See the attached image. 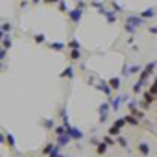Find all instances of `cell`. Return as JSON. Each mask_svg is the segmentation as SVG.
<instances>
[{
	"label": "cell",
	"mask_w": 157,
	"mask_h": 157,
	"mask_svg": "<svg viewBox=\"0 0 157 157\" xmlns=\"http://www.w3.org/2000/svg\"><path fill=\"white\" fill-rule=\"evenodd\" d=\"M155 67H157V63L155 61H151V63H148L146 67H144V70H140V76H139V80H148V78L153 74V70H155Z\"/></svg>",
	"instance_id": "1"
},
{
	"label": "cell",
	"mask_w": 157,
	"mask_h": 157,
	"mask_svg": "<svg viewBox=\"0 0 157 157\" xmlns=\"http://www.w3.org/2000/svg\"><path fill=\"white\" fill-rule=\"evenodd\" d=\"M126 124H128V122H126V118H118V120L109 128V135H115V137H117V135L122 131V128H124Z\"/></svg>",
	"instance_id": "2"
},
{
	"label": "cell",
	"mask_w": 157,
	"mask_h": 157,
	"mask_svg": "<svg viewBox=\"0 0 157 157\" xmlns=\"http://www.w3.org/2000/svg\"><path fill=\"white\" fill-rule=\"evenodd\" d=\"M82 13H83V10L76 6V10H72V11L68 13V19H70V22L78 24V22H80V19H82Z\"/></svg>",
	"instance_id": "3"
},
{
	"label": "cell",
	"mask_w": 157,
	"mask_h": 157,
	"mask_svg": "<svg viewBox=\"0 0 157 157\" xmlns=\"http://www.w3.org/2000/svg\"><path fill=\"white\" fill-rule=\"evenodd\" d=\"M128 24H131L133 28H139L140 24H144V21H142L140 15H139V17H128Z\"/></svg>",
	"instance_id": "4"
},
{
	"label": "cell",
	"mask_w": 157,
	"mask_h": 157,
	"mask_svg": "<svg viewBox=\"0 0 157 157\" xmlns=\"http://www.w3.org/2000/svg\"><path fill=\"white\" fill-rule=\"evenodd\" d=\"M96 89H100V91H102V93H105V94H109V93H111V87H109V83H107V82H102V80L98 82Z\"/></svg>",
	"instance_id": "5"
},
{
	"label": "cell",
	"mask_w": 157,
	"mask_h": 157,
	"mask_svg": "<svg viewBox=\"0 0 157 157\" xmlns=\"http://www.w3.org/2000/svg\"><path fill=\"white\" fill-rule=\"evenodd\" d=\"M139 151H140L144 157H148V155H150V144H148V142H139Z\"/></svg>",
	"instance_id": "6"
},
{
	"label": "cell",
	"mask_w": 157,
	"mask_h": 157,
	"mask_svg": "<svg viewBox=\"0 0 157 157\" xmlns=\"http://www.w3.org/2000/svg\"><path fill=\"white\" fill-rule=\"evenodd\" d=\"M68 57H70L72 61H78V59L82 57V52H80V48H72V50H70V54H68Z\"/></svg>",
	"instance_id": "7"
},
{
	"label": "cell",
	"mask_w": 157,
	"mask_h": 157,
	"mask_svg": "<svg viewBox=\"0 0 157 157\" xmlns=\"http://www.w3.org/2000/svg\"><path fill=\"white\" fill-rule=\"evenodd\" d=\"M107 83H109V87H111V89L118 91V89H120V78H111Z\"/></svg>",
	"instance_id": "8"
},
{
	"label": "cell",
	"mask_w": 157,
	"mask_h": 157,
	"mask_svg": "<svg viewBox=\"0 0 157 157\" xmlns=\"http://www.w3.org/2000/svg\"><path fill=\"white\" fill-rule=\"evenodd\" d=\"M142 98H144V100H142V102H146V104H148V105H150V104H151V102H153V100H155V94H151V93H150V91H144V94H142Z\"/></svg>",
	"instance_id": "9"
},
{
	"label": "cell",
	"mask_w": 157,
	"mask_h": 157,
	"mask_svg": "<svg viewBox=\"0 0 157 157\" xmlns=\"http://www.w3.org/2000/svg\"><path fill=\"white\" fill-rule=\"evenodd\" d=\"M72 76H74V68L72 67H67V70H63L59 74V78H72Z\"/></svg>",
	"instance_id": "10"
},
{
	"label": "cell",
	"mask_w": 157,
	"mask_h": 157,
	"mask_svg": "<svg viewBox=\"0 0 157 157\" xmlns=\"http://www.w3.org/2000/svg\"><path fill=\"white\" fill-rule=\"evenodd\" d=\"M57 140H59V142H57L59 146H65V144L70 140V135H68V133H65V135H59V139H57Z\"/></svg>",
	"instance_id": "11"
},
{
	"label": "cell",
	"mask_w": 157,
	"mask_h": 157,
	"mask_svg": "<svg viewBox=\"0 0 157 157\" xmlns=\"http://www.w3.org/2000/svg\"><path fill=\"white\" fill-rule=\"evenodd\" d=\"M124 118H126V122H128V124L139 126V120H137V117H133V115H128V117H124Z\"/></svg>",
	"instance_id": "12"
},
{
	"label": "cell",
	"mask_w": 157,
	"mask_h": 157,
	"mask_svg": "<svg viewBox=\"0 0 157 157\" xmlns=\"http://www.w3.org/2000/svg\"><path fill=\"white\" fill-rule=\"evenodd\" d=\"M6 144H8V146H11V148L15 146V137H13L11 133H6Z\"/></svg>",
	"instance_id": "13"
},
{
	"label": "cell",
	"mask_w": 157,
	"mask_h": 157,
	"mask_svg": "<svg viewBox=\"0 0 157 157\" xmlns=\"http://www.w3.org/2000/svg\"><path fill=\"white\" fill-rule=\"evenodd\" d=\"M105 150H107V144H105L104 140L96 144V151H98V153H105Z\"/></svg>",
	"instance_id": "14"
},
{
	"label": "cell",
	"mask_w": 157,
	"mask_h": 157,
	"mask_svg": "<svg viewBox=\"0 0 157 157\" xmlns=\"http://www.w3.org/2000/svg\"><path fill=\"white\" fill-rule=\"evenodd\" d=\"M91 6H93V8H96L100 13H107V11H105V8H104V4H100V2H91Z\"/></svg>",
	"instance_id": "15"
},
{
	"label": "cell",
	"mask_w": 157,
	"mask_h": 157,
	"mask_svg": "<svg viewBox=\"0 0 157 157\" xmlns=\"http://www.w3.org/2000/svg\"><path fill=\"white\" fill-rule=\"evenodd\" d=\"M155 15V10H146V11H142L140 13V17L142 19H150V17H153Z\"/></svg>",
	"instance_id": "16"
},
{
	"label": "cell",
	"mask_w": 157,
	"mask_h": 157,
	"mask_svg": "<svg viewBox=\"0 0 157 157\" xmlns=\"http://www.w3.org/2000/svg\"><path fill=\"white\" fill-rule=\"evenodd\" d=\"M142 85H144V80H139V82H137V83L133 85V93H140Z\"/></svg>",
	"instance_id": "17"
},
{
	"label": "cell",
	"mask_w": 157,
	"mask_h": 157,
	"mask_svg": "<svg viewBox=\"0 0 157 157\" xmlns=\"http://www.w3.org/2000/svg\"><path fill=\"white\" fill-rule=\"evenodd\" d=\"M50 48H52V50H63L65 44H63V43H50Z\"/></svg>",
	"instance_id": "18"
},
{
	"label": "cell",
	"mask_w": 157,
	"mask_h": 157,
	"mask_svg": "<svg viewBox=\"0 0 157 157\" xmlns=\"http://www.w3.org/2000/svg\"><path fill=\"white\" fill-rule=\"evenodd\" d=\"M104 142H105L107 146H113V144H115V139H113V135H105V137H104Z\"/></svg>",
	"instance_id": "19"
},
{
	"label": "cell",
	"mask_w": 157,
	"mask_h": 157,
	"mask_svg": "<svg viewBox=\"0 0 157 157\" xmlns=\"http://www.w3.org/2000/svg\"><path fill=\"white\" fill-rule=\"evenodd\" d=\"M33 41H35V43H44L46 37H44L43 33H37V35H33Z\"/></svg>",
	"instance_id": "20"
},
{
	"label": "cell",
	"mask_w": 157,
	"mask_h": 157,
	"mask_svg": "<svg viewBox=\"0 0 157 157\" xmlns=\"http://www.w3.org/2000/svg\"><path fill=\"white\" fill-rule=\"evenodd\" d=\"M131 115H133V117H137V118H142V117H144V113H142L140 109H137V107H135V109H131Z\"/></svg>",
	"instance_id": "21"
},
{
	"label": "cell",
	"mask_w": 157,
	"mask_h": 157,
	"mask_svg": "<svg viewBox=\"0 0 157 157\" xmlns=\"http://www.w3.org/2000/svg\"><path fill=\"white\" fill-rule=\"evenodd\" d=\"M54 148H56V146H54V144H52V142H50V144H46V146H44V148H43V153H44V155H48V153H50V151H52V150H54Z\"/></svg>",
	"instance_id": "22"
},
{
	"label": "cell",
	"mask_w": 157,
	"mask_h": 157,
	"mask_svg": "<svg viewBox=\"0 0 157 157\" xmlns=\"http://www.w3.org/2000/svg\"><path fill=\"white\" fill-rule=\"evenodd\" d=\"M148 91H150L151 94H157V78H155V80H153V85H151V87H150Z\"/></svg>",
	"instance_id": "23"
},
{
	"label": "cell",
	"mask_w": 157,
	"mask_h": 157,
	"mask_svg": "<svg viewBox=\"0 0 157 157\" xmlns=\"http://www.w3.org/2000/svg\"><path fill=\"white\" fill-rule=\"evenodd\" d=\"M105 17H107V21H109V22H115V21H117V15H115V13H109V11H107V13H105Z\"/></svg>",
	"instance_id": "24"
},
{
	"label": "cell",
	"mask_w": 157,
	"mask_h": 157,
	"mask_svg": "<svg viewBox=\"0 0 157 157\" xmlns=\"http://www.w3.org/2000/svg\"><path fill=\"white\" fill-rule=\"evenodd\" d=\"M48 157H63V155H59V151H57V148H54L50 153H48Z\"/></svg>",
	"instance_id": "25"
},
{
	"label": "cell",
	"mask_w": 157,
	"mask_h": 157,
	"mask_svg": "<svg viewBox=\"0 0 157 157\" xmlns=\"http://www.w3.org/2000/svg\"><path fill=\"white\" fill-rule=\"evenodd\" d=\"M68 48H80V43L78 41H68Z\"/></svg>",
	"instance_id": "26"
},
{
	"label": "cell",
	"mask_w": 157,
	"mask_h": 157,
	"mask_svg": "<svg viewBox=\"0 0 157 157\" xmlns=\"http://www.w3.org/2000/svg\"><path fill=\"white\" fill-rule=\"evenodd\" d=\"M2 59H6V48L0 46V61H2Z\"/></svg>",
	"instance_id": "27"
},
{
	"label": "cell",
	"mask_w": 157,
	"mask_h": 157,
	"mask_svg": "<svg viewBox=\"0 0 157 157\" xmlns=\"http://www.w3.org/2000/svg\"><path fill=\"white\" fill-rule=\"evenodd\" d=\"M59 11L61 13H67V4L65 2H59Z\"/></svg>",
	"instance_id": "28"
},
{
	"label": "cell",
	"mask_w": 157,
	"mask_h": 157,
	"mask_svg": "<svg viewBox=\"0 0 157 157\" xmlns=\"http://www.w3.org/2000/svg\"><path fill=\"white\" fill-rule=\"evenodd\" d=\"M43 124H44L48 129H52V128H54V122H52V120H43Z\"/></svg>",
	"instance_id": "29"
},
{
	"label": "cell",
	"mask_w": 157,
	"mask_h": 157,
	"mask_svg": "<svg viewBox=\"0 0 157 157\" xmlns=\"http://www.w3.org/2000/svg\"><path fill=\"white\" fill-rule=\"evenodd\" d=\"M118 144H120V146H124V148H128V140H126L124 137H120V139H118Z\"/></svg>",
	"instance_id": "30"
},
{
	"label": "cell",
	"mask_w": 157,
	"mask_h": 157,
	"mask_svg": "<svg viewBox=\"0 0 157 157\" xmlns=\"http://www.w3.org/2000/svg\"><path fill=\"white\" fill-rule=\"evenodd\" d=\"M10 46H11V39H10V37H6V41H4V48L8 50Z\"/></svg>",
	"instance_id": "31"
},
{
	"label": "cell",
	"mask_w": 157,
	"mask_h": 157,
	"mask_svg": "<svg viewBox=\"0 0 157 157\" xmlns=\"http://www.w3.org/2000/svg\"><path fill=\"white\" fill-rule=\"evenodd\" d=\"M135 72H140V67H137V65H135V67H131V68H129V74H135Z\"/></svg>",
	"instance_id": "32"
},
{
	"label": "cell",
	"mask_w": 157,
	"mask_h": 157,
	"mask_svg": "<svg viewBox=\"0 0 157 157\" xmlns=\"http://www.w3.org/2000/svg\"><path fill=\"white\" fill-rule=\"evenodd\" d=\"M0 144H6V135L0 133Z\"/></svg>",
	"instance_id": "33"
},
{
	"label": "cell",
	"mask_w": 157,
	"mask_h": 157,
	"mask_svg": "<svg viewBox=\"0 0 157 157\" xmlns=\"http://www.w3.org/2000/svg\"><path fill=\"white\" fill-rule=\"evenodd\" d=\"M59 0H44V4H57Z\"/></svg>",
	"instance_id": "34"
},
{
	"label": "cell",
	"mask_w": 157,
	"mask_h": 157,
	"mask_svg": "<svg viewBox=\"0 0 157 157\" xmlns=\"http://www.w3.org/2000/svg\"><path fill=\"white\" fill-rule=\"evenodd\" d=\"M10 28H11V24H8V22H6V24H4V26H2V30H4V32H8V30H10Z\"/></svg>",
	"instance_id": "35"
},
{
	"label": "cell",
	"mask_w": 157,
	"mask_h": 157,
	"mask_svg": "<svg viewBox=\"0 0 157 157\" xmlns=\"http://www.w3.org/2000/svg\"><path fill=\"white\" fill-rule=\"evenodd\" d=\"M150 32H151V33H157V28H150Z\"/></svg>",
	"instance_id": "36"
},
{
	"label": "cell",
	"mask_w": 157,
	"mask_h": 157,
	"mask_svg": "<svg viewBox=\"0 0 157 157\" xmlns=\"http://www.w3.org/2000/svg\"><path fill=\"white\" fill-rule=\"evenodd\" d=\"M32 2H33V4H39V2H41V0H32Z\"/></svg>",
	"instance_id": "37"
},
{
	"label": "cell",
	"mask_w": 157,
	"mask_h": 157,
	"mask_svg": "<svg viewBox=\"0 0 157 157\" xmlns=\"http://www.w3.org/2000/svg\"><path fill=\"white\" fill-rule=\"evenodd\" d=\"M2 70H4V67H2V63H0V72H2Z\"/></svg>",
	"instance_id": "38"
},
{
	"label": "cell",
	"mask_w": 157,
	"mask_h": 157,
	"mask_svg": "<svg viewBox=\"0 0 157 157\" xmlns=\"http://www.w3.org/2000/svg\"><path fill=\"white\" fill-rule=\"evenodd\" d=\"M155 100H157V94H155Z\"/></svg>",
	"instance_id": "39"
},
{
	"label": "cell",
	"mask_w": 157,
	"mask_h": 157,
	"mask_svg": "<svg viewBox=\"0 0 157 157\" xmlns=\"http://www.w3.org/2000/svg\"><path fill=\"white\" fill-rule=\"evenodd\" d=\"M0 30H2V26H0Z\"/></svg>",
	"instance_id": "40"
}]
</instances>
